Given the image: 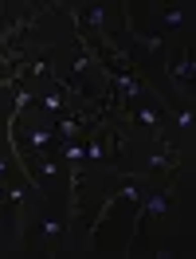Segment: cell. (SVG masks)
Here are the masks:
<instances>
[{
    "instance_id": "1",
    "label": "cell",
    "mask_w": 196,
    "mask_h": 259,
    "mask_svg": "<svg viewBox=\"0 0 196 259\" xmlns=\"http://www.w3.org/2000/svg\"><path fill=\"white\" fill-rule=\"evenodd\" d=\"M28 165H32V177L39 181L47 193L63 185V161H59L51 149H47V153H32V157H28Z\"/></svg>"
},
{
    "instance_id": "2",
    "label": "cell",
    "mask_w": 196,
    "mask_h": 259,
    "mask_svg": "<svg viewBox=\"0 0 196 259\" xmlns=\"http://www.w3.org/2000/svg\"><path fill=\"white\" fill-rule=\"evenodd\" d=\"M86 153H90V161H114V142H110V130H98L94 138H90V146H86Z\"/></svg>"
},
{
    "instance_id": "3",
    "label": "cell",
    "mask_w": 196,
    "mask_h": 259,
    "mask_svg": "<svg viewBox=\"0 0 196 259\" xmlns=\"http://www.w3.org/2000/svg\"><path fill=\"white\" fill-rule=\"evenodd\" d=\"M173 75H177L180 82H192V51L180 48L177 55H173Z\"/></svg>"
},
{
    "instance_id": "4",
    "label": "cell",
    "mask_w": 196,
    "mask_h": 259,
    "mask_svg": "<svg viewBox=\"0 0 196 259\" xmlns=\"http://www.w3.org/2000/svg\"><path fill=\"white\" fill-rule=\"evenodd\" d=\"M0 185L4 189H16L20 185V169L12 165V157H0Z\"/></svg>"
},
{
    "instance_id": "5",
    "label": "cell",
    "mask_w": 196,
    "mask_h": 259,
    "mask_svg": "<svg viewBox=\"0 0 196 259\" xmlns=\"http://www.w3.org/2000/svg\"><path fill=\"white\" fill-rule=\"evenodd\" d=\"M39 232H43V236H59V232H63V224H59V220H43V224H39Z\"/></svg>"
}]
</instances>
